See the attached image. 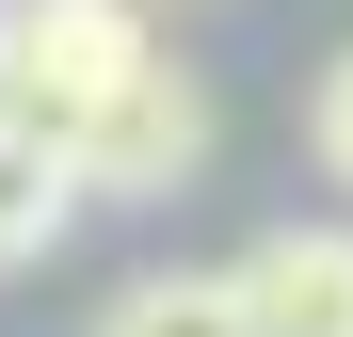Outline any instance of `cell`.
I'll list each match as a JSON object with an SVG mask.
<instances>
[{
  "mask_svg": "<svg viewBox=\"0 0 353 337\" xmlns=\"http://www.w3.org/2000/svg\"><path fill=\"white\" fill-rule=\"evenodd\" d=\"M81 193L97 209H145V193H176V177H193V161H209V81L193 65H176V48H145V65L129 81H112L97 112H81Z\"/></svg>",
  "mask_w": 353,
  "mask_h": 337,
  "instance_id": "7a4b0ae2",
  "label": "cell"
},
{
  "mask_svg": "<svg viewBox=\"0 0 353 337\" xmlns=\"http://www.w3.org/2000/svg\"><path fill=\"white\" fill-rule=\"evenodd\" d=\"M0 48H17V129H48V145H81V112L145 65V0H0Z\"/></svg>",
  "mask_w": 353,
  "mask_h": 337,
  "instance_id": "6da1fadb",
  "label": "cell"
},
{
  "mask_svg": "<svg viewBox=\"0 0 353 337\" xmlns=\"http://www.w3.org/2000/svg\"><path fill=\"white\" fill-rule=\"evenodd\" d=\"M257 337H353V225H273L257 257H225Z\"/></svg>",
  "mask_w": 353,
  "mask_h": 337,
  "instance_id": "3957f363",
  "label": "cell"
},
{
  "mask_svg": "<svg viewBox=\"0 0 353 337\" xmlns=\"http://www.w3.org/2000/svg\"><path fill=\"white\" fill-rule=\"evenodd\" d=\"M81 209H97V193H81V161L48 145V129H17V112H0V273H32Z\"/></svg>",
  "mask_w": 353,
  "mask_h": 337,
  "instance_id": "277c9868",
  "label": "cell"
},
{
  "mask_svg": "<svg viewBox=\"0 0 353 337\" xmlns=\"http://www.w3.org/2000/svg\"><path fill=\"white\" fill-rule=\"evenodd\" d=\"M0 112H17V48H0Z\"/></svg>",
  "mask_w": 353,
  "mask_h": 337,
  "instance_id": "52a82bcc",
  "label": "cell"
},
{
  "mask_svg": "<svg viewBox=\"0 0 353 337\" xmlns=\"http://www.w3.org/2000/svg\"><path fill=\"white\" fill-rule=\"evenodd\" d=\"M97 337H257V321H241V289H225V273H145V289H112Z\"/></svg>",
  "mask_w": 353,
  "mask_h": 337,
  "instance_id": "5b68a950",
  "label": "cell"
},
{
  "mask_svg": "<svg viewBox=\"0 0 353 337\" xmlns=\"http://www.w3.org/2000/svg\"><path fill=\"white\" fill-rule=\"evenodd\" d=\"M145 17H161V0H145Z\"/></svg>",
  "mask_w": 353,
  "mask_h": 337,
  "instance_id": "ba28073f",
  "label": "cell"
},
{
  "mask_svg": "<svg viewBox=\"0 0 353 337\" xmlns=\"http://www.w3.org/2000/svg\"><path fill=\"white\" fill-rule=\"evenodd\" d=\"M305 161H321V177L353 193V48H337V65L305 81Z\"/></svg>",
  "mask_w": 353,
  "mask_h": 337,
  "instance_id": "8992f818",
  "label": "cell"
}]
</instances>
